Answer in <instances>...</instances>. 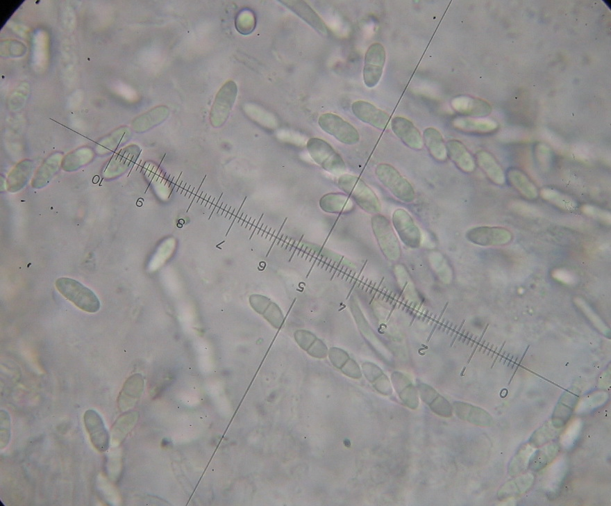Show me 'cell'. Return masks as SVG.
Masks as SVG:
<instances>
[{
	"label": "cell",
	"instance_id": "obj_7",
	"mask_svg": "<svg viewBox=\"0 0 611 506\" xmlns=\"http://www.w3.org/2000/svg\"><path fill=\"white\" fill-rule=\"evenodd\" d=\"M384 47L378 42L369 46L365 56L363 81L368 88L375 87L379 82L385 63Z\"/></svg>",
	"mask_w": 611,
	"mask_h": 506
},
{
	"label": "cell",
	"instance_id": "obj_12",
	"mask_svg": "<svg viewBox=\"0 0 611 506\" xmlns=\"http://www.w3.org/2000/svg\"><path fill=\"white\" fill-rule=\"evenodd\" d=\"M351 108L357 118L380 130L386 128L390 119L387 113L368 101H356L353 103Z\"/></svg>",
	"mask_w": 611,
	"mask_h": 506
},
{
	"label": "cell",
	"instance_id": "obj_16",
	"mask_svg": "<svg viewBox=\"0 0 611 506\" xmlns=\"http://www.w3.org/2000/svg\"><path fill=\"white\" fill-rule=\"evenodd\" d=\"M447 156L461 171L471 173L474 171L476 163L467 147L459 140H451L446 144Z\"/></svg>",
	"mask_w": 611,
	"mask_h": 506
},
{
	"label": "cell",
	"instance_id": "obj_21",
	"mask_svg": "<svg viewBox=\"0 0 611 506\" xmlns=\"http://www.w3.org/2000/svg\"><path fill=\"white\" fill-rule=\"evenodd\" d=\"M453 126L461 131L476 133H487L494 131L496 123L488 119H475L469 117H457L452 122Z\"/></svg>",
	"mask_w": 611,
	"mask_h": 506
},
{
	"label": "cell",
	"instance_id": "obj_25",
	"mask_svg": "<svg viewBox=\"0 0 611 506\" xmlns=\"http://www.w3.org/2000/svg\"><path fill=\"white\" fill-rule=\"evenodd\" d=\"M60 158L55 155L48 158L37 170L32 182L35 188H41L47 184L52 176L57 172Z\"/></svg>",
	"mask_w": 611,
	"mask_h": 506
},
{
	"label": "cell",
	"instance_id": "obj_20",
	"mask_svg": "<svg viewBox=\"0 0 611 506\" xmlns=\"http://www.w3.org/2000/svg\"><path fill=\"white\" fill-rule=\"evenodd\" d=\"M424 145L431 156L437 161L447 159L446 146L441 133L435 128L428 127L423 132Z\"/></svg>",
	"mask_w": 611,
	"mask_h": 506
},
{
	"label": "cell",
	"instance_id": "obj_15",
	"mask_svg": "<svg viewBox=\"0 0 611 506\" xmlns=\"http://www.w3.org/2000/svg\"><path fill=\"white\" fill-rule=\"evenodd\" d=\"M138 154L139 148L135 145L121 150L112 156L105 166L103 170L104 178H113L123 172L124 170L136 159Z\"/></svg>",
	"mask_w": 611,
	"mask_h": 506
},
{
	"label": "cell",
	"instance_id": "obj_27",
	"mask_svg": "<svg viewBox=\"0 0 611 506\" xmlns=\"http://www.w3.org/2000/svg\"><path fill=\"white\" fill-rule=\"evenodd\" d=\"M92 158V152L90 149L77 150L66 156L62 163V167L67 171L74 170L87 163Z\"/></svg>",
	"mask_w": 611,
	"mask_h": 506
},
{
	"label": "cell",
	"instance_id": "obj_24",
	"mask_svg": "<svg viewBox=\"0 0 611 506\" xmlns=\"http://www.w3.org/2000/svg\"><path fill=\"white\" fill-rule=\"evenodd\" d=\"M539 194L544 200L564 211H573L578 206L574 198L555 188L544 187Z\"/></svg>",
	"mask_w": 611,
	"mask_h": 506
},
{
	"label": "cell",
	"instance_id": "obj_22",
	"mask_svg": "<svg viewBox=\"0 0 611 506\" xmlns=\"http://www.w3.org/2000/svg\"><path fill=\"white\" fill-rule=\"evenodd\" d=\"M421 400L437 415L450 416L452 414L451 405L444 398L428 386L419 387Z\"/></svg>",
	"mask_w": 611,
	"mask_h": 506
},
{
	"label": "cell",
	"instance_id": "obj_29",
	"mask_svg": "<svg viewBox=\"0 0 611 506\" xmlns=\"http://www.w3.org/2000/svg\"><path fill=\"white\" fill-rule=\"evenodd\" d=\"M127 131V129L122 128L105 137L104 139L98 142L97 152L99 154H108L115 150L121 144L127 133H128Z\"/></svg>",
	"mask_w": 611,
	"mask_h": 506
},
{
	"label": "cell",
	"instance_id": "obj_28",
	"mask_svg": "<svg viewBox=\"0 0 611 506\" xmlns=\"http://www.w3.org/2000/svg\"><path fill=\"white\" fill-rule=\"evenodd\" d=\"M169 110L168 108L164 106H158L156 108H153L149 112L144 113V115L137 117L136 120L137 124L140 123V125L137 126H144V129L148 126L151 127V126H154L157 123L160 122L162 120L168 115Z\"/></svg>",
	"mask_w": 611,
	"mask_h": 506
},
{
	"label": "cell",
	"instance_id": "obj_5",
	"mask_svg": "<svg viewBox=\"0 0 611 506\" xmlns=\"http://www.w3.org/2000/svg\"><path fill=\"white\" fill-rule=\"evenodd\" d=\"M371 227L378 245L389 259L400 256V246L389 219L382 214H374L371 219Z\"/></svg>",
	"mask_w": 611,
	"mask_h": 506
},
{
	"label": "cell",
	"instance_id": "obj_14",
	"mask_svg": "<svg viewBox=\"0 0 611 506\" xmlns=\"http://www.w3.org/2000/svg\"><path fill=\"white\" fill-rule=\"evenodd\" d=\"M312 26L322 36H328V28L317 13L305 1L301 0L279 1Z\"/></svg>",
	"mask_w": 611,
	"mask_h": 506
},
{
	"label": "cell",
	"instance_id": "obj_3",
	"mask_svg": "<svg viewBox=\"0 0 611 506\" xmlns=\"http://www.w3.org/2000/svg\"><path fill=\"white\" fill-rule=\"evenodd\" d=\"M378 181L398 199L409 203L415 199L416 193L412 184L394 166L380 163L375 169Z\"/></svg>",
	"mask_w": 611,
	"mask_h": 506
},
{
	"label": "cell",
	"instance_id": "obj_17",
	"mask_svg": "<svg viewBox=\"0 0 611 506\" xmlns=\"http://www.w3.org/2000/svg\"><path fill=\"white\" fill-rule=\"evenodd\" d=\"M476 158L478 166L492 183L499 186L505 183L506 177L503 170L490 153L479 151L476 153Z\"/></svg>",
	"mask_w": 611,
	"mask_h": 506
},
{
	"label": "cell",
	"instance_id": "obj_26",
	"mask_svg": "<svg viewBox=\"0 0 611 506\" xmlns=\"http://www.w3.org/2000/svg\"><path fill=\"white\" fill-rule=\"evenodd\" d=\"M31 170L32 163L28 161L19 163L8 176L9 190L16 191L23 188L31 174Z\"/></svg>",
	"mask_w": 611,
	"mask_h": 506
},
{
	"label": "cell",
	"instance_id": "obj_4",
	"mask_svg": "<svg viewBox=\"0 0 611 506\" xmlns=\"http://www.w3.org/2000/svg\"><path fill=\"white\" fill-rule=\"evenodd\" d=\"M306 147L313 161L326 171L335 174L345 171L344 160L326 140L311 138L308 140Z\"/></svg>",
	"mask_w": 611,
	"mask_h": 506
},
{
	"label": "cell",
	"instance_id": "obj_1",
	"mask_svg": "<svg viewBox=\"0 0 611 506\" xmlns=\"http://www.w3.org/2000/svg\"><path fill=\"white\" fill-rule=\"evenodd\" d=\"M337 186L365 212L374 215L381 211L378 197L360 177L343 174L337 179Z\"/></svg>",
	"mask_w": 611,
	"mask_h": 506
},
{
	"label": "cell",
	"instance_id": "obj_2",
	"mask_svg": "<svg viewBox=\"0 0 611 506\" xmlns=\"http://www.w3.org/2000/svg\"><path fill=\"white\" fill-rule=\"evenodd\" d=\"M57 290L76 307L87 313L100 309V302L95 293L81 282L69 277H60L55 283Z\"/></svg>",
	"mask_w": 611,
	"mask_h": 506
},
{
	"label": "cell",
	"instance_id": "obj_23",
	"mask_svg": "<svg viewBox=\"0 0 611 506\" xmlns=\"http://www.w3.org/2000/svg\"><path fill=\"white\" fill-rule=\"evenodd\" d=\"M453 108L460 113L474 116H484L489 113V106L483 101L467 97H460L451 101Z\"/></svg>",
	"mask_w": 611,
	"mask_h": 506
},
{
	"label": "cell",
	"instance_id": "obj_30",
	"mask_svg": "<svg viewBox=\"0 0 611 506\" xmlns=\"http://www.w3.org/2000/svg\"><path fill=\"white\" fill-rule=\"evenodd\" d=\"M580 210L583 214L597 221L610 225L611 222V214L610 211L599 206L586 204L581 206Z\"/></svg>",
	"mask_w": 611,
	"mask_h": 506
},
{
	"label": "cell",
	"instance_id": "obj_18",
	"mask_svg": "<svg viewBox=\"0 0 611 506\" xmlns=\"http://www.w3.org/2000/svg\"><path fill=\"white\" fill-rule=\"evenodd\" d=\"M506 179L524 198L529 200L535 199L539 195V190L529 177L521 170L510 168L505 174Z\"/></svg>",
	"mask_w": 611,
	"mask_h": 506
},
{
	"label": "cell",
	"instance_id": "obj_11",
	"mask_svg": "<svg viewBox=\"0 0 611 506\" xmlns=\"http://www.w3.org/2000/svg\"><path fill=\"white\" fill-rule=\"evenodd\" d=\"M84 424L93 446L101 452L109 447L110 438L101 416L94 409L85 412Z\"/></svg>",
	"mask_w": 611,
	"mask_h": 506
},
{
	"label": "cell",
	"instance_id": "obj_9",
	"mask_svg": "<svg viewBox=\"0 0 611 506\" xmlns=\"http://www.w3.org/2000/svg\"><path fill=\"white\" fill-rule=\"evenodd\" d=\"M237 88L233 81L226 82L217 92L213 103L210 119L217 125L223 124L228 118L235 101Z\"/></svg>",
	"mask_w": 611,
	"mask_h": 506
},
{
	"label": "cell",
	"instance_id": "obj_13",
	"mask_svg": "<svg viewBox=\"0 0 611 506\" xmlns=\"http://www.w3.org/2000/svg\"><path fill=\"white\" fill-rule=\"evenodd\" d=\"M394 133L409 148L420 150L423 148V137L414 124L403 117H395L391 121Z\"/></svg>",
	"mask_w": 611,
	"mask_h": 506
},
{
	"label": "cell",
	"instance_id": "obj_10",
	"mask_svg": "<svg viewBox=\"0 0 611 506\" xmlns=\"http://www.w3.org/2000/svg\"><path fill=\"white\" fill-rule=\"evenodd\" d=\"M466 236L471 242L482 245L506 244L511 240V232L502 227L478 226L469 229Z\"/></svg>",
	"mask_w": 611,
	"mask_h": 506
},
{
	"label": "cell",
	"instance_id": "obj_6",
	"mask_svg": "<svg viewBox=\"0 0 611 506\" xmlns=\"http://www.w3.org/2000/svg\"><path fill=\"white\" fill-rule=\"evenodd\" d=\"M318 124L322 130L342 143L354 145L360 140L358 130L336 114L331 113L322 114L319 118Z\"/></svg>",
	"mask_w": 611,
	"mask_h": 506
},
{
	"label": "cell",
	"instance_id": "obj_19",
	"mask_svg": "<svg viewBox=\"0 0 611 506\" xmlns=\"http://www.w3.org/2000/svg\"><path fill=\"white\" fill-rule=\"evenodd\" d=\"M321 210L328 213H345L354 209V202L345 193H330L322 196L319 202Z\"/></svg>",
	"mask_w": 611,
	"mask_h": 506
},
{
	"label": "cell",
	"instance_id": "obj_8",
	"mask_svg": "<svg viewBox=\"0 0 611 506\" xmlns=\"http://www.w3.org/2000/svg\"><path fill=\"white\" fill-rule=\"evenodd\" d=\"M393 226L401 240L408 246L419 245L421 232L410 213L403 209H396L392 215Z\"/></svg>",
	"mask_w": 611,
	"mask_h": 506
}]
</instances>
